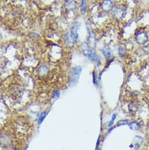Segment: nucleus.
Masks as SVG:
<instances>
[{"label": "nucleus", "instance_id": "39448f33", "mask_svg": "<svg viewBox=\"0 0 149 150\" xmlns=\"http://www.w3.org/2000/svg\"><path fill=\"white\" fill-rule=\"evenodd\" d=\"M102 8L105 11H110L113 8V3L110 0H105L102 4Z\"/></svg>", "mask_w": 149, "mask_h": 150}, {"label": "nucleus", "instance_id": "f8f14e48", "mask_svg": "<svg viewBox=\"0 0 149 150\" xmlns=\"http://www.w3.org/2000/svg\"><path fill=\"white\" fill-rule=\"evenodd\" d=\"M45 113L42 114V115H41V117H40V119H39V123H41V122L42 121V120H43L44 118L45 117Z\"/></svg>", "mask_w": 149, "mask_h": 150}, {"label": "nucleus", "instance_id": "423d86ee", "mask_svg": "<svg viewBox=\"0 0 149 150\" xmlns=\"http://www.w3.org/2000/svg\"><path fill=\"white\" fill-rule=\"evenodd\" d=\"M102 51L103 52V54L105 56V57L107 58V59H109L112 57V51L111 50H110V48L108 47H105L103 50H102Z\"/></svg>", "mask_w": 149, "mask_h": 150}, {"label": "nucleus", "instance_id": "f257e3e1", "mask_svg": "<svg viewBox=\"0 0 149 150\" xmlns=\"http://www.w3.org/2000/svg\"><path fill=\"white\" fill-rule=\"evenodd\" d=\"M81 70L82 69L80 67H77L73 68L72 74V82L73 83V84L75 85L78 83L79 78V75L81 72Z\"/></svg>", "mask_w": 149, "mask_h": 150}, {"label": "nucleus", "instance_id": "9b49d317", "mask_svg": "<svg viewBox=\"0 0 149 150\" xmlns=\"http://www.w3.org/2000/svg\"><path fill=\"white\" fill-rule=\"evenodd\" d=\"M93 83L96 86H97L98 84H97V80H96V76L95 72H93Z\"/></svg>", "mask_w": 149, "mask_h": 150}, {"label": "nucleus", "instance_id": "1a4fd4ad", "mask_svg": "<svg viewBox=\"0 0 149 150\" xmlns=\"http://www.w3.org/2000/svg\"><path fill=\"white\" fill-rule=\"evenodd\" d=\"M130 128L133 129V130H135V129H137L139 128L140 127V124H138L137 122H131L130 124Z\"/></svg>", "mask_w": 149, "mask_h": 150}, {"label": "nucleus", "instance_id": "6e6552de", "mask_svg": "<svg viewBox=\"0 0 149 150\" xmlns=\"http://www.w3.org/2000/svg\"><path fill=\"white\" fill-rule=\"evenodd\" d=\"M81 10L82 14H85L86 10V0H82Z\"/></svg>", "mask_w": 149, "mask_h": 150}, {"label": "nucleus", "instance_id": "20e7f679", "mask_svg": "<svg viewBox=\"0 0 149 150\" xmlns=\"http://www.w3.org/2000/svg\"><path fill=\"white\" fill-rule=\"evenodd\" d=\"M77 3L75 0H66L65 2V7L69 11H73L76 9Z\"/></svg>", "mask_w": 149, "mask_h": 150}, {"label": "nucleus", "instance_id": "9d476101", "mask_svg": "<svg viewBox=\"0 0 149 150\" xmlns=\"http://www.w3.org/2000/svg\"><path fill=\"white\" fill-rule=\"evenodd\" d=\"M116 116H117V115H116V114H114L113 115L112 118V120H111V121H110V122H109V126H111V125L113 124V122H114L115 120H116Z\"/></svg>", "mask_w": 149, "mask_h": 150}, {"label": "nucleus", "instance_id": "0eeeda50", "mask_svg": "<svg viewBox=\"0 0 149 150\" xmlns=\"http://www.w3.org/2000/svg\"><path fill=\"white\" fill-rule=\"evenodd\" d=\"M123 15H124V14H123V11H122V9H120V8H116V10L115 11L114 16H115L116 18H122Z\"/></svg>", "mask_w": 149, "mask_h": 150}, {"label": "nucleus", "instance_id": "f03ea898", "mask_svg": "<svg viewBox=\"0 0 149 150\" xmlns=\"http://www.w3.org/2000/svg\"><path fill=\"white\" fill-rule=\"evenodd\" d=\"M80 27V24L79 23H74L71 27V35L74 41H77L78 38V31Z\"/></svg>", "mask_w": 149, "mask_h": 150}, {"label": "nucleus", "instance_id": "7ed1b4c3", "mask_svg": "<svg viewBox=\"0 0 149 150\" xmlns=\"http://www.w3.org/2000/svg\"><path fill=\"white\" fill-rule=\"evenodd\" d=\"M136 40L138 44H143L147 42V41L148 40V37L145 32L141 31L136 35Z\"/></svg>", "mask_w": 149, "mask_h": 150}]
</instances>
